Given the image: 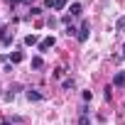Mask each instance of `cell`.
Masks as SVG:
<instances>
[{
  "label": "cell",
  "mask_w": 125,
  "mask_h": 125,
  "mask_svg": "<svg viewBox=\"0 0 125 125\" xmlns=\"http://www.w3.org/2000/svg\"><path fill=\"white\" fill-rule=\"evenodd\" d=\"M113 86H118V88L125 86V71H118V74L113 76Z\"/></svg>",
  "instance_id": "cell-1"
},
{
  "label": "cell",
  "mask_w": 125,
  "mask_h": 125,
  "mask_svg": "<svg viewBox=\"0 0 125 125\" xmlns=\"http://www.w3.org/2000/svg\"><path fill=\"white\" fill-rule=\"evenodd\" d=\"M76 37H79V42H86V39H88V22H83V25H81V30H79V34H76Z\"/></svg>",
  "instance_id": "cell-2"
},
{
  "label": "cell",
  "mask_w": 125,
  "mask_h": 125,
  "mask_svg": "<svg viewBox=\"0 0 125 125\" xmlns=\"http://www.w3.org/2000/svg\"><path fill=\"white\" fill-rule=\"evenodd\" d=\"M49 47H54V37H47V39L39 42V52H47Z\"/></svg>",
  "instance_id": "cell-3"
},
{
  "label": "cell",
  "mask_w": 125,
  "mask_h": 125,
  "mask_svg": "<svg viewBox=\"0 0 125 125\" xmlns=\"http://www.w3.org/2000/svg\"><path fill=\"white\" fill-rule=\"evenodd\" d=\"M27 101H42V93L37 88H27Z\"/></svg>",
  "instance_id": "cell-4"
},
{
  "label": "cell",
  "mask_w": 125,
  "mask_h": 125,
  "mask_svg": "<svg viewBox=\"0 0 125 125\" xmlns=\"http://www.w3.org/2000/svg\"><path fill=\"white\" fill-rule=\"evenodd\" d=\"M52 8L54 10H64L66 8V0H52Z\"/></svg>",
  "instance_id": "cell-5"
},
{
  "label": "cell",
  "mask_w": 125,
  "mask_h": 125,
  "mask_svg": "<svg viewBox=\"0 0 125 125\" xmlns=\"http://www.w3.org/2000/svg\"><path fill=\"white\" fill-rule=\"evenodd\" d=\"M81 10H83V8H81V5H79V3H74V5H71V10H69V12H71V17H79V15H81Z\"/></svg>",
  "instance_id": "cell-6"
},
{
  "label": "cell",
  "mask_w": 125,
  "mask_h": 125,
  "mask_svg": "<svg viewBox=\"0 0 125 125\" xmlns=\"http://www.w3.org/2000/svg\"><path fill=\"white\" fill-rule=\"evenodd\" d=\"M32 66H34V69H42V66H44V59H42V56H34V59H32Z\"/></svg>",
  "instance_id": "cell-7"
},
{
  "label": "cell",
  "mask_w": 125,
  "mask_h": 125,
  "mask_svg": "<svg viewBox=\"0 0 125 125\" xmlns=\"http://www.w3.org/2000/svg\"><path fill=\"white\" fill-rule=\"evenodd\" d=\"M25 44H27V47L37 44V34H27V37H25Z\"/></svg>",
  "instance_id": "cell-8"
},
{
  "label": "cell",
  "mask_w": 125,
  "mask_h": 125,
  "mask_svg": "<svg viewBox=\"0 0 125 125\" xmlns=\"http://www.w3.org/2000/svg\"><path fill=\"white\" fill-rule=\"evenodd\" d=\"M10 59H12V64H17V61H22V54H20V52H12Z\"/></svg>",
  "instance_id": "cell-9"
},
{
  "label": "cell",
  "mask_w": 125,
  "mask_h": 125,
  "mask_svg": "<svg viewBox=\"0 0 125 125\" xmlns=\"http://www.w3.org/2000/svg\"><path fill=\"white\" fill-rule=\"evenodd\" d=\"M61 86H64V88H66V91H71V88H74V86H76V83H74V79H66V81H64V83H61Z\"/></svg>",
  "instance_id": "cell-10"
},
{
  "label": "cell",
  "mask_w": 125,
  "mask_h": 125,
  "mask_svg": "<svg viewBox=\"0 0 125 125\" xmlns=\"http://www.w3.org/2000/svg\"><path fill=\"white\" fill-rule=\"evenodd\" d=\"M79 125H88V113H81L79 115Z\"/></svg>",
  "instance_id": "cell-11"
},
{
  "label": "cell",
  "mask_w": 125,
  "mask_h": 125,
  "mask_svg": "<svg viewBox=\"0 0 125 125\" xmlns=\"http://www.w3.org/2000/svg\"><path fill=\"white\" fill-rule=\"evenodd\" d=\"M123 27H125V17H120V20H118V30H123Z\"/></svg>",
  "instance_id": "cell-12"
},
{
  "label": "cell",
  "mask_w": 125,
  "mask_h": 125,
  "mask_svg": "<svg viewBox=\"0 0 125 125\" xmlns=\"http://www.w3.org/2000/svg\"><path fill=\"white\" fill-rule=\"evenodd\" d=\"M0 125H10V123H8V120H3V123H0Z\"/></svg>",
  "instance_id": "cell-13"
},
{
  "label": "cell",
  "mask_w": 125,
  "mask_h": 125,
  "mask_svg": "<svg viewBox=\"0 0 125 125\" xmlns=\"http://www.w3.org/2000/svg\"><path fill=\"white\" fill-rule=\"evenodd\" d=\"M123 56H125V44H123Z\"/></svg>",
  "instance_id": "cell-14"
},
{
  "label": "cell",
  "mask_w": 125,
  "mask_h": 125,
  "mask_svg": "<svg viewBox=\"0 0 125 125\" xmlns=\"http://www.w3.org/2000/svg\"><path fill=\"white\" fill-rule=\"evenodd\" d=\"M22 3H32V0H22Z\"/></svg>",
  "instance_id": "cell-15"
}]
</instances>
